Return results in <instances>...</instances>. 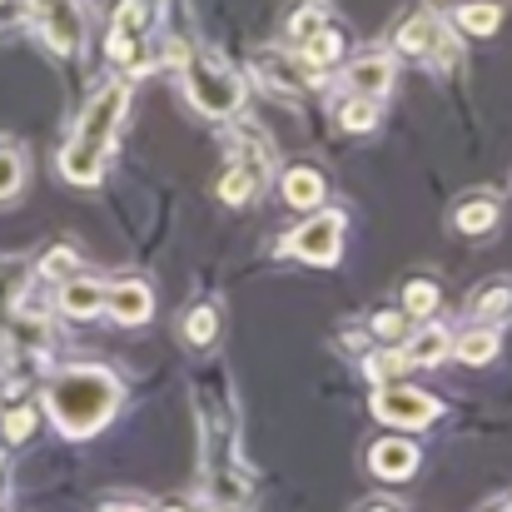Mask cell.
Listing matches in <instances>:
<instances>
[{
  "mask_svg": "<svg viewBox=\"0 0 512 512\" xmlns=\"http://www.w3.org/2000/svg\"><path fill=\"white\" fill-rule=\"evenodd\" d=\"M120 378L100 363H65L50 383H45V408L55 418V428L65 438H90L100 433L115 408H120Z\"/></svg>",
  "mask_w": 512,
  "mask_h": 512,
  "instance_id": "6da1fadb",
  "label": "cell"
},
{
  "mask_svg": "<svg viewBox=\"0 0 512 512\" xmlns=\"http://www.w3.org/2000/svg\"><path fill=\"white\" fill-rule=\"evenodd\" d=\"M199 448H204V488L219 508H239L254 498V478L249 463L239 458V433H234V408L229 398L219 403L214 393H199Z\"/></svg>",
  "mask_w": 512,
  "mask_h": 512,
  "instance_id": "7a4b0ae2",
  "label": "cell"
},
{
  "mask_svg": "<svg viewBox=\"0 0 512 512\" xmlns=\"http://www.w3.org/2000/svg\"><path fill=\"white\" fill-rule=\"evenodd\" d=\"M125 100H130L125 85H105V90L85 105V115H80V125H75V140H70L65 155H60V174H65L70 184H95V179L105 174V150H110L115 125H120V115H125Z\"/></svg>",
  "mask_w": 512,
  "mask_h": 512,
  "instance_id": "3957f363",
  "label": "cell"
},
{
  "mask_svg": "<svg viewBox=\"0 0 512 512\" xmlns=\"http://www.w3.org/2000/svg\"><path fill=\"white\" fill-rule=\"evenodd\" d=\"M184 90H189V105H194L199 115H209V120L234 115L239 100H244V80H239L219 55H209V50L189 60V70H184Z\"/></svg>",
  "mask_w": 512,
  "mask_h": 512,
  "instance_id": "277c9868",
  "label": "cell"
},
{
  "mask_svg": "<svg viewBox=\"0 0 512 512\" xmlns=\"http://www.w3.org/2000/svg\"><path fill=\"white\" fill-rule=\"evenodd\" d=\"M373 418H383L388 428H423L438 418V398L423 393V388H408V383H383L373 393Z\"/></svg>",
  "mask_w": 512,
  "mask_h": 512,
  "instance_id": "5b68a950",
  "label": "cell"
},
{
  "mask_svg": "<svg viewBox=\"0 0 512 512\" xmlns=\"http://www.w3.org/2000/svg\"><path fill=\"white\" fill-rule=\"evenodd\" d=\"M145 20H150V5H145V0H120V5H115L105 55H110L120 70H135V65L145 60Z\"/></svg>",
  "mask_w": 512,
  "mask_h": 512,
  "instance_id": "8992f818",
  "label": "cell"
},
{
  "mask_svg": "<svg viewBox=\"0 0 512 512\" xmlns=\"http://www.w3.org/2000/svg\"><path fill=\"white\" fill-rule=\"evenodd\" d=\"M30 20L45 35V45L60 50V55H75L80 40H85V20H80L75 0H30Z\"/></svg>",
  "mask_w": 512,
  "mask_h": 512,
  "instance_id": "52a82bcc",
  "label": "cell"
},
{
  "mask_svg": "<svg viewBox=\"0 0 512 512\" xmlns=\"http://www.w3.org/2000/svg\"><path fill=\"white\" fill-rule=\"evenodd\" d=\"M339 244H343V214H334V209L314 214L309 224H299L289 234V254H299L309 264H334L339 259Z\"/></svg>",
  "mask_w": 512,
  "mask_h": 512,
  "instance_id": "ba28073f",
  "label": "cell"
},
{
  "mask_svg": "<svg viewBox=\"0 0 512 512\" xmlns=\"http://www.w3.org/2000/svg\"><path fill=\"white\" fill-rule=\"evenodd\" d=\"M368 473H378V478H388V483H403V478L418 473V448H413L408 438H378V443L368 448Z\"/></svg>",
  "mask_w": 512,
  "mask_h": 512,
  "instance_id": "9c48e42d",
  "label": "cell"
},
{
  "mask_svg": "<svg viewBox=\"0 0 512 512\" xmlns=\"http://www.w3.org/2000/svg\"><path fill=\"white\" fill-rule=\"evenodd\" d=\"M398 50H403V55H438V60L453 55V45H448V35H443V25H438L433 15H413V20L398 30Z\"/></svg>",
  "mask_w": 512,
  "mask_h": 512,
  "instance_id": "30bf717a",
  "label": "cell"
},
{
  "mask_svg": "<svg viewBox=\"0 0 512 512\" xmlns=\"http://www.w3.org/2000/svg\"><path fill=\"white\" fill-rule=\"evenodd\" d=\"M105 304L120 324H145L155 314V294L140 284V279H125V284H110L105 289Z\"/></svg>",
  "mask_w": 512,
  "mask_h": 512,
  "instance_id": "8fae6325",
  "label": "cell"
},
{
  "mask_svg": "<svg viewBox=\"0 0 512 512\" xmlns=\"http://www.w3.org/2000/svg\"><path fill=\"white\" fill-rule=\"evenodd\" d=\"M348 95H363V100H383L388 95V85H393V65L383 60V55H363V60H353L348 65Z\"/></svg>",
  "mask_w": 512,
  "mask_h": 512,
  "instance_id": "7c38bea8",
  "label": "cell"
},
{
  "mask_svg": "<svg viewBox=\"0 0 512 512\" xmlns=\"http://www.w3.org/2000/svg\"><path fill=\"white\" fill-rule=\"evenodd\" d=\"M105 309V284L100 279H65L60 284V314L65 319H95Z\"/></svg>",
  "mask_w": 512,
  "mask_h": 512,
  "instance_id": "4fadbf2b",
  "label": "cell"
},
{
  "mask_svg": "<svg viewBox=\"0 0 512 512\" xmlns=\"http://www.w3.org/2000/svg\"><path fill=\"white\" fill-rule=\"evenodd\" d=\"M25 284H30V264H25L20 254L0 259V343H5V329H10L15 309H20V294H25Z\"/></svg>",
  "mask_w": 512,
  "mask_h": 512,
  "instance_id": "5bb4252c",
  "label": "cell"
},
{
  "mask_svg": "<svg viewBox=\"0 0 512 512\" xmlns=\"http://www.w3.org/2000/svg\"><path fill=\"white\" fill-rule=\"evenodd\" d=\"M493 224H498V199H463V204L453 209V229H458V234L483 239V234H493Z\"/></svg>",
  "mask_w": 512,
  "mask_h": 512,
  "instance_id": "9a60e30c",
  "label": "cell"
},
{
  "mask_svg": "<svg viewBox=\"0 0 512 512\" xmlns=\"http://www.w3.org/2000/svg\"><path fill=\"white\" fill-rule=\"evenodd\" d=\"M284 199H289L294 209H319V204H324V174L309 170V165L289 170L284 174Z\"/></svg>",
  "mask_w": 512,
  "mask_h": 512,
  "instance_id": "2e32d148",
  "label": "cell"
},
{
  "mask_svg": "<svg viewBox=\"0 0 512 512\" xmlns=\"http://www.w3.org/2000/svg\"><path fill=\"white\" fill-rule=\"evenodd\" d=\"M478 319H508L512 314V284H503V279H493V284H483L478 294H473V304H468Z\"/></svg>",
  "mask_w": 512,
  "mask_h": 512,
  "instance_id": "e0dca14e",
  "label": "cell"
},
{
  "mask_svg": "<svg viewBox=\"0 0 512 512\" xmlns=\"http://www.w3.org/2000/svg\"><path fill=\"white\" fill-rule=\"evenodd\" d=\"M448 348H453V339H448V329H438V324H428V329H423L418 339L408 343L403 353H408V363H413V368H418V363L428 368V363H443V353H448Z\"/></svg>",
  "mask_w": 512,
  "mask_h": 512,
  "instance_id": "ac0fdd59",
  "label": "cell"
},
{
  "mask_svg": "<svg viewBox=\"0 0 512 512\" xmlns=\"http://www.w3.org/2000/svg\"><path fill=\"white\" fill-rule=\"evenodd\" d=\"M299 50H304V65H309V70H324V65H334V60H339L343 35L334 30V25H324V30H319V35H309Z\"/></svg>",
  "mask_w": 512,
  "mask_h": 512,
  "instance_id": "d6986e66",
  "label": "cell"
},
{
  "mask_svg": "<svg viewBox=\"0 0 512 512\" xmlns=\"http://www.w3.org/2000/svg\"><path fill=\"white\" fill-rule=\"evenodd\" d=\"M498 25H503V5H493V0H473L458 10V30H468V35H493Z\"/></svg>",
  "mask_w": 512,
  "mask_h": 512,
  "instance_id": "ffe728a7",
  "label": "cell"
},
{
  "mask_svg": "<svg viewBox=\"0 0 512 512\" xmlns=\"http://www.w3.org/2000/svg\"><path fill=\"white\" fill-rule=\"evenodd\" d=\"M334 115L343 120V130H373L378 125V100H363V95H348L334 105Z\"/></svg>",
  "mask_w": 512,
  "mask_h": 512,
  "instance_id": "44dd1931",
  "label": "cell"
},
{
  "mask_svg": "<svg viewBox=\"0 0 512 512\" xmlns=\"http://www.w3.org/2000/svg\"><path fill=\"white\" fill-rule=\"evenodd\" d=\"M498 348H503V339H498L493 329H473V334L458 339V358H463V363H488Z\"/></svg>",
  "mask_w": 512,
  "mask_h": 512,
  "instance_id": "7402d4cb",
  "label": "cell"
},
{
  "mask_svg": "<svg viewBox=\"0 0 512 512\" xmlns=\"http://www.w3.org/2000/svg\"><path fill=\"white\" fill-rule=\"evenodd\" d=\"M413 363H408V353L403 348H383V353H373L368 358V373L378 378V383H393V378H403Z\"/></svg>",
  "mask_w": 512,
  "mask_h": 512,
  "instance_id": "603a6c76",
  "label": "cell"
},
{
  "mask_svg": "<svg viewBox=\"0 0 512 512\" xmlns=\"http://www.w3.org/2000/svg\"><path fill=\"white\" fill-rule=\"evenodd\" d=\"M433 309H438V289H433L428 279H413V284L403 289V314H418V319H423V314H433Z\"/></svg>",
  "mask_w": 512,
  "mask_h": 512,
  "instance_id": "cb8c5ba5",
  "label": "cell"
},
{
  "mask_svg": "<svg viewBox=\"0 0 512 512\" xmlns=\"http://www.w3.org/2000/svg\"><path fill=\"white\" fill-rule=\"evenodd\" d=\"M214 334H219V314H214V309H194V314L184 319V339L189 343L204 348V343H214Z\"/></svg>",
  "mask_w": 512,
  "mask_h": 512,
  "instance_id": "d4e9b609",
  "label": "cell"
},
{
  "mask_svg": "<svg viewBox=\"0 0 512 512\" xmlns=\"http://www.w3.org/2000/svg\"><path fill=\"white\" fill-rule=\"evenodd\" d=\"M30 433H35V408H30V403H15V408L5 413V438H10V443H25Z\"/></svg>",
  "mask_w": 512,
  "mask_h": 512,
  "instance_id": "484cf974",
  "label": "cell"
},
{
  "mask_svg": "<svg viewBox=\"0 0 512 512\" xmlns=\"http://www.w3.org/2000/svg\"><path fill=\"white\" fill-rule=\"evenodd\" d=\"M20 184H25V165H20V155H15V150H0V199H10Z\"/></svg>",
  "mask_w": 512,
  "mask_h": 512,
  "instance_id": "4316f807",
  "label": "cell"
},
{
  "mask_svg": "<svg viewBox=\"0 0 512 512\" xmlns=\"http://www.w3.org/2000/svg\"><path fill=\"white\" fill-rule=\"evenodd\" d=\"M319 30H324V10H314V5H309V10H299V15L289 20L294 45H304V40H309V35H319Z\"/></svg>",
  "mask_w": 512,
  "mask_h": 512,
  "instance_id": "83f0119b",
  "label": "cell"
},
{
  "mask_svg": "<svg viewBox=\"0 0 512 512\" xmlns=\"http://www.w3.org/2000/svg\"><path fill=\"white\" fill-rule=\"evenodd\" d=\"M70 269H75V249H50L40 264V274H50V279H65Z\"/></svg>",
  "mask_w": 512,
  "mask_h": 512,
  "instance_id": "f1b7e54d",
  "label": "cell"
},
{
  "mask_svg": "<svg viewBox=\"0 0 512 512\" xmlns=\"http://www.w3.org/2000/svg\"><path fill=\"white\" fill-rule=\"evenodd\" d=\"M373 334H378V339H398V334H403V314H393V309L373 314Z\"/></svg>",
  "mask_w": 512,
  "mask_h": 512,
  "instance_id": "f546056e",
  "label": "cell"
},
{
  "mask_svg": "<svg viewBox=\"0 0 512 512\" xmlns=\"http://www.w3.org/2000/svg\"><path fill=\"white\" fill-rule=\"evenodd\" d=\"M358 512H403V503H393V498H368V503H358Z\"/></svg>",
  "mask_w": 512,
  "mask_h": 512,
  "instance_id": "4dcf8cb0",
  "label": "cell"
},
{
  "mask_svg": "<svg viewBox=\"0 0 512 512\" xmlns=\"http://www.w3.org/2000/svg\"><path fill=\"white\" fill-rule=\"evenodd\" d=\"M5 473H10V468L0 463V512H10V478H5Z\"/></svg>",
  "mask_w": 512,
  "mask_h": 512,
  "instance_id": "1f68e13d",
  "label": "cell"
},
{
  "mask_svg": "<svg viewBox=\"0 0 512 512\" xmlns=\"http://www.w3.org/2000/svg\"><path fill=\"white\" fill-rule=\"evenodd\" d=\"M100 512H145V508H135V503H105Z\"/></svg>",
  "mask_w": 512,
  "mask_h": 512,
  "instance_id": "d6a6232c",
  "label": "cell"
},
{
  "mask_svg": "<svg viewBox=\"0 0 512 512\" xmlns=\"http://www.w3.org/2000/svg\"><path fill=\"white\" fill-rule=\"evenodd\" d=\"M160 512H189V508H179V503H165V508H160Z\"/></svg>",
  "mask_w": 512,
  "mask_h": 512,
  "instance_id": "836d02e7",
  "label": "cell"
},
{
  "mask_svg": "<svg viewBox=\"0 0 512 512\" xmlns=\"http://www.w3.org/2000/svg\"><path fill=\"white\" fill-rule=\"evenodd\" d=\"M483 512H508V508H503V503H488V508H483Z\"/></svg>",
  "mask_w": 512,
  "mask_h": 512,
  "instance_id": "e575fe53",
  "label": "cell"
},
{
  "mask_svg": "<svg viewBox=\"0 0 512 512\" xmlns=\"http://www.w3.org/2000/svg\"><path fill=\"white\" fill-rule=\"evenodd\" d=\"M199 512H219V508H199Z\"/></svg>",
  "mask_w": 512,
  "mask_h": 512,
  "instance_id": "d590c367",
  "label": "cell"
},
{
  "mask_svg": "<svg viewBox=\"0 0 512 512\" xmlns=\"http://www.w3.org/2000/svg\"><path fill=\"white\" fill-rule=\"evenodd\" d=\"M508 512H512V508H508Z\"/></svg>",
  "mask_w": 512,
  "mask_h": 512,
  "instance_id": "8d00e7d4",
  "label": "cell"
}]
</instances>
